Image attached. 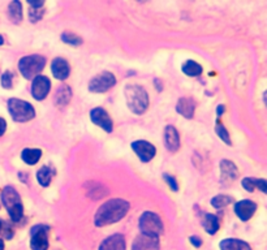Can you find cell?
I'll list each match as a JSON object with an SVG mask.
<instances>
[{"mask_svg": "<svg viewBox=\"0 0 267 250\" xmlns=\"http://www.w3.org/2000/svg\"><path fill=\"white\" fill-rule=\"evenodd\" d=\"M132 250H159V238L141 233L133 241Z\"/></svg>", "mask_w": 267, "mask_h": 250, "instance_id": "obj_12", "label": "cell"}, {"mask_svg": "<svg viewBox=\"0 0 267 250\" xmlns=\"http://www.w3.org/2000/svg\"><path fill=\"white\" fill-rule=\"evenodd\" d=\"M190 242H192L195 247H199L202 245V240L199 237H197V236H192V237H190Z\"/></svg>", "mask_w": 267, "mask_h": 250, "instance_id": "obj_33", "label": "cell"}, {"mask_svg": "<svg viewBox=\"0 0 267 250\" xmlns=\"http://www.w3.org/2000/svg\"><path fill=\"white\" fill-rule=\"evenodd\" d=\"M115 84H116V78L111 72H102L91 78V81L89 82V90L91 93H104L114 88Z\"/></svg>", "mask_w": 267, "mask_h": 250, "instance_id": "obj_7", "label": "cell"}, {"mask_svg": "<svg viewBox=\"0 0 267 250\" xmlns=\"http://www.w3.org/2000/svg\"><path fill=\"white\" fill-rule=\"evenodd\" d=\"M163 179H164L167 182H168V185L171 186V189H172V190L177 192V189H179V186H177V182H176V180L173 179L172 176H169V175H167V173H164V175H163Z\"/></svg>", "mask_w": 267, "mask_h": 250, "instance_id": "obj_32", "label": "cell"}, {"mask_svg": "<svg viewBox=\"0 0 267 250\" xmlns=\"http://www.w3.org/2000/svg\"><path fill=\"white\" fill-rule=\"evenodd\" d=\"M124 93H125L128 108L133 114L142 115L147 110L149 95L142 86H140V85H127Z\"/></svg>", "mask_w": 267, "mask_h": 250, "instance_id": "obj_2", "label": "cell"}, {"mask_svg": "<svg viewBox=\"0 0 267 250\" xmlns=\"http://www.w3.org/2000/svg\"><path fill=\"white\" fill-rule=\"evenodd\" d=\"M231 202H232V197L224 194H219L211 199V206L215 208H218V210H220V208L229 205Z\"/></svg>", "mask_w": 267, "mask_h": 250, "instance_id": "obj_27", "label": "cell"}, {"mask_svg": "<svg viewBox=\"0 0 267 250\" xmlns=\"http://www.w3.org/2000/svg\"><path fill=\"white\" fill-rule=\"evenodd\" d=\"M176 110L180 115H182L186 119H192L193 115H194L195 104L193 99L190 98H181L179 102H177V106H176Z\"/></svg>", "mask_w": 267, "mask_h": 250, "instance_id": "obj_18", "label": "cell"}, {"mask_svg": "<svg viewBox=\"0 0 267 250\" xmlns=\"http://www.w3.org/2000/svg\"><path fill=\"white\" fill-rule=\"evenodd\" d=\"M46 65V59L41 55H29L24 56L19 62L20 73L26 80H34L39 73L42 72Z\"/></svg>", "mask_w": 267, "mask_h": 250, "instance_id": "obj_4", "label": "cell"}, {"mask_svg": "<svg viewBox=\"0 0 267 250\" xmlns=\"http://www.w3.org/2000/svg\"><path fill=\"white\" fill-rule=\"evenodd\" d=\"M6 129H7V123H6V120H4V119H2V117H0V136H3L4 132H6Z\"/></svg>", "mask_w": 267, "mask_h": 250, "instance_id": "obj_34", "label": "cell"}, {"mask_svg": "<svg viewBox=\"0 0 267 250\" xmlns=\"http://www.w3.org/2000/svg\"><path fill=\"white\" fill-rule=\"evenodd\" d=\"M202 225L208 234H215L219 229V220L215 215L206 214L202 220Z\"/></svg>", "mask_w": 267, "mask_h": 250, "instance_id": "obj_23", "label": "cell"}, {"mask_svg": "<svg viewBox=\"0 0 267 250\" xmlns=\"http://www.w3.org/2000/svg\"><path fill=\"white\" fill-rule=\"evenodd\" d=\"M255 210H257V205L253 201H249V199L240 201L234 205V214L237 215L242 221L249 220L254 215Z\"/></svg>", "mask_w": 267, "mask_h": 250, "instance_id": "obj_13", "label": "cell"}, {"mask_svg": "<svg viewBox=\"0 0 267 250\" xmlns=\"http://www.w3.org/2000/svg\"><path fill=\"white\" fill-rule=\"evenodd\" d=\"M140 229L142 234H147V236H154V237H159L163 233V223L160 218L154 212L146 211L141 215L140 218Z\"/></svg>", "mask_w": 267, "mask_h": 250, "instance_id": "obj_6", "label": "cell"}, {"mask_svg": "<svg viewBox=\"0 0 267 250\" xmlns=\"http://www.w3.org/2000/svg\"><path fill=\"white\" fill-rule=\"evenodd\" d=\"M215 132H216V134L220 137L223 142H225L227 145H229V146H231V140H229L228 132L225 130V128L223 127V124H221L220 121H218V123H216V125H215Z\"/></svg>", "mask_w": 267, "mask_h": 250, "instance_id": "obj_29", "label": "cell"}, {"mask_svg": "<svg viewBox=\"0 0 267 250\" xmlns=\"http://www.w3.org/2000/svg\"><path fill=\"white\" fill-rule=\"evenodd\" d=\"M128 210H129V203L127 201H124L121 198L108 199L107 202H104L103 205L98 208L94 218L95 225L104 227V225L117 223L127 215Z\"/></svg>", "mask_w": 267, "mask_h": 250, "instance_id": "obj_1", "label": "cell"}, {"mask_svg": "<svg viewBox=\"0 0 267 250\" xmlns=\"http://www.w3.org/2000/svg\"><path fill=\"white\" fill-rule=\"evenodd\" d=\"M220 250H251L250 245L238 238H225L219 244Z\"/></svg>", "mask_w": 267, "mask_h": 250, "instance_id": "obj_19", "label": "cell"}, {"mask_svg": "<svg viewBox=\"0 0 267 250\" xmlns=\"http://www.w3.org/2000/svg\"><path fill=\"white\" fill-rule=\"evenodd\" d=\"M51 71L54 77L60 80V81H64L67 80L71 73V68H69L68 62L63 58H56L54 59V62L51 64Z\"/></svg>", "mask_w": 267, "mask_h": 250, "instance_id": "obj_15", "label": "cell"}, {"mask_svg": "<svg viewBox=\"0 0 267 250\" xmlns=\"http://www.w3.org/2000/svg\"><path fill=\"white\" fill-rule=\"evenodd\" d=\"M43 12H45V11H43L42 8H30V12H29L30 21H32L33 24L38 23L39 20L42 19Z\"/></svg>", "mask_w": 267, "mask_h": 250, "instance_id": "obj_30", "label": "cell"}, {"mask_svg": "<svg viewBox=\"0 0 267 250\" xmlns=\"http://www.w3.org/2000/svg\"><path fill=\"white\" fill-rule=\"evenodd\" d=\"M224 106H223V104H220V106H218V111H216V112H218V117H220L221 115H223V112H224Z\"/></svg>", "mask_w": 267, "mask_h": 250, "instance_id": "obj_35", "label": "cell"}, {"mask_svg": "<svg viewBox=\"0 0 267 250\" xmlns=\"http://www.w3.org/2000/svg\"><path fill=\"white\" fill-rule=\"evenodd\" d=\"M0 250H4V241L0 238Z\"/></svg>", "mask_w": 267, "mask_h": 250, "instance_id": "obj_36", "label": "cell"}, {"mask_svg": "<svg viewBox=\"0 0 267 250\" xmlns=\"http://www.w3.org/2000/svg\"><path fill=\"white\" fill-rule=\"evenodd\" d=\"M12 78H13V75L11 73V72H4V75L2 76V86H3L4 89H11L12 88Z\"/></svg>", "mask_w": 267, "mask_h": 250, "instance_id": "obj_31", "label": "cell"}, {"mask_svg": "<svg viewBox=\"0 0 267 250\" xmlns=\"http://www.w3.org/2000/svg\"><path fill=\"white\" fill-rule=\"evenodd\" d=\"M237 168L233 163L229 160H221L220 162V176L221 182L224 185H229L234 180L237 179Z\"/></svg>", "mask_w": 267, "mask_h": 250, "instance_id": "obj_14", "label": "cell"}, {"mask_svg": "<svg viewBox=\"0 0 267 250\" xmlns=\"http://www.w3.org/2000/svg\"><path fill=\"white\" fill-rule=\"evenodd\" d=\"M90 119L95 125L101 127L102 129L106 130L107 133H111L112 129H114V127H112V120H111V117L108 116L107 111L103 110V108H93L90 112Z\"/></svg>", "mask_w": 267, "mask_h": 250, "instance_id": "obj_11", "label": "cell"}, {"mask_svg": "<svg viewBox=\"0 0 267 250\" xmlns=\"http://www.w3.org/2000/svg\"><path fill=\"white\" fill-rule=\"evenodd\" d=\"M164 143H166L167 150L171 153H175L179 150L180 137L176 128L172 125H167L166 129H164Z\"/></svg>", "mask_w": 267, "mask_h": 250, "instance_id": "obj_16", "label": "cell"}, {"mask_svg": "<svg viewBox=\"0 0 267 250\" xmlns=\"http://www.w3.org/2000/svg\"><path fill=\"white\" fill-rule=\"evenodd\" d=\"M2 229H3V223H2V220H0V232H2Z\"/></svg>", "mask_w": 267, "mask_h": 250, "instance_id": "obj_38", "label": "cell"}, {"mask_svg": "<svg viewBox=\"0 0 267 250\" xmlns=\"http://www.w3.org/2000/svg\"><path fill=\"white\" fill-rule=\"evenodd\" d=\"M54 173H55V171H54L51 167L45 166L37 172V180H38L41 185L46 188V186L50 185V182H51L52 177H54Z\"/></svg>", "mask_w": 267, "mask_h": 250, "instance_id": "obj_24", "label": "cell"}, {"mask_svg": "<svg viewBox=\"0 0 267 250\" xmlns=\"http://www.w3.org/2000/svg\"><path fill=\"white\" fill-rule=\"evenodd\" d=\"M130 146H132V149L134 150V153L138 155L140 160H142V162H150V160L155 156V146L151 145L150 142H147V141H134Z\"/></svg>", "mask_w": 267, "mask_h": 250, "instance_id": "obj_10", "label": "cell"}, {"mask_svg": "<svg viewBox=\"0 0 267 250\" xmlns=\"http://www.w3.org/2000/svg\"><path fill=\"white\" fill-rule=\"evenodd\" d=\"M2 202H3L4 207L8 210L11 219L13 221H19L23 218L24 207L20 199L19 193L12 188V186H6L4 190L2 192Z\"/></svg>", "mask_w": 267, "mask_h": 250, "instance_id": "obj_3", "label": "cell"}, {"mask_svg": "<svg viewBox=\"0 0 267 250\" xmlns=\"http://www.w3.org/2000/svg\"><path fill=\"white\" fill-rule=\"evenodd\" d=\"M32 250H47L49 249V227L39 224L32 228V238H30Z\"/></svg>", "mask_w": 267, "mask_h": 250, "instance_id": "obj_8", "label": "cell"}, {"mask_svg": "<svg viewBox=\"0 0 267 250\" xmlns=\"http://www.w3.org/2000/svg\"><path fill=\"white\" fill-rule=\"evenodd\" d=\"M242 186L247 192H253L254 189H259L260 192H267V182L263 179H253V177H245L242 180Z\"/></svg>", "mask_w": 267, "mask_h": 250, "instance_id": "obj_21", "label": "cell"}, {"mask_svg": "<svg viewBox=\"0 0 267 250\" xmlns=\"http://www.w3.org/2000/svg\"><path fill=\"white\" fill-rule=\"evenodd\" d=\"M50 89H51V82H50L49 77H46V76H37L33 80L32 95L37 101H43L50 93Z\"/></svg>", "mask_w": 267, "mask_h": 250, "instance_id": "obj_9", "label": "cell"}, {"mask_svg": "<svg viewBox=\"0 0 267 250\" xmlns=\"http://www.w3.org/2000/svg\"><path fill=\"white\" fill-rule=\"evenodd\" d=\"M41 156H42V151L39 149H25L23 151V154H21V158H23L24 162L26 164H30V166L38 163Z\"/></svg>", "mask_w": 267, "mask_h": 250, "instance_id": "obj_25", "label": "cell"}, {"mask_svg": "<svg viewBox=\"0 0 267 250\" xmlns=\"http://www.w3.org/2000/svg\"><path fill=\"white\" fill-rule=\"evenodd\" d=\"M3 43H4V39H3V37L0 36V46L3 45Z\"/></svg>", "mask_w": 267, "mask_h": 250, "instance_id": "obj_37", "label": "cell"}, {"mask_svg": "<svg viewBox=\"0 0 267 250\" xmlns=\"http://www.w3.org/2000/svg\"><path fill=\"white\" fill-rule=\"evenodd\" d=\"M8 16L13 24H20L23 21V7L21 3L15 0L8 6Z\"/></svg>", "mask_w": 267, "mask_h": 250, "instance_id": "obj_22", "label": "cell"}, {"mask_svg": "<svg viewBox=\"0 0 267 250\" xmlns=\"http://www.w3.org/2000/svg\"><path fill=\"white\" fill-rule=\"evenodd\" d=\"M63 42L67 43V45L72 46H80L82 43V39L80 37H77L76 34H73L72 32H64L62 34Z\"/></svg>", "mask_w": 267, "mask_h": 250, "instance_id": "obj_28", "label": "cell"}, {"mask_svg": "<svg viewBox=\"0 0 267 250\" xmlns=\"http://www.w3.org/2000/svg\"><path fill=\"white\" fill-rule=\"evenodd\" d=\"M99 250H125V238L123 234H112L99 245Z\"/></svg>", "mask_w": 267, "mask_h": 250, "instance_id": "obj_17", "label": "cell"}, {"mask_svg": "<svg viewBox=\"0 0 267 250\" xmlns=\"http://www.w3.org/2000/svg\"><path fill=\"white\" fill-rule=\"evenodd\" d=\"M72 98V90L69 86L67 85H62L60 88L58 89L55 94V104L58 107H64L69 103Z\"/></svg>", "mask_w": 267, "mask_h": 250, "instance_id": "obj_20", "label": "cell"}, {"mask_svg": "<svg viewBox=\"0 0 267 250\" xmlns=\"http://www.w3.org/2000/svg\"><path fill=\"white\" fill-rule=\"evenodd\" d=\"M182 72L189 77H197L202 73V67L194 60H186L181 67Z\"/></svg>", "mask_w": 267, "mask_h": 250, "instance_id": "obj_26", "label": "cell"}, {"mask_svg": "<svg viewBox=\"0 0 267 250\" xmlns=\"http://www.w3.org/2000/svg\"><path fill=\"white\" fill-rule=\"evenodd\" d=\"M8 111L13 120L17 123H25L36 116V111L32 104L17 98H11L8 101Z\"/></svg>", "mask_w": 267, "mask_h": 250, "instance_id": "obj_5", "label": "cell"}]
</instances>
